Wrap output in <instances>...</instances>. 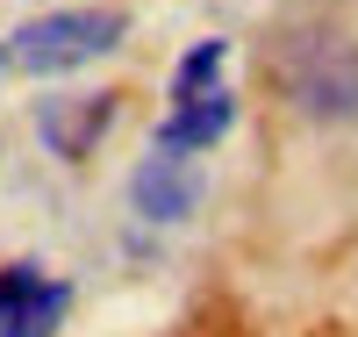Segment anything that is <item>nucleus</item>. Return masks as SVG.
<instances>
[{"mask_svg":"<svg viewBox=\"0 0 358 337\" xmlns=\"http://www.w3.org/2000/svg\"><path fill=\"white\" fill-rule=\"evenodd\" d=\"M265 72L308 122H358V43L344 29H330V22L280 29Z\"/></svg>","mask_w":358,"mask_h":337,"instance_id":"obj_1","label":"nucleus"},{"mask_svg":"<svg viewBox=\"0 0 358 337\" xmlns=\"http://www.w3.org/2000/svg\"><path fill=\"white\" fill-rule=\"evenodd\" d=\"M122 36H129V15L122 8H50V15L22 22L8 36V65L36 72V79L79 72V65H94V57H108Z\"/></svg>","mask_w":358,"mask_h":337,"instance_id":"obj_2","label":"nucleus"},{"mask_svg":"<svg viewBox=\"0 0 358 337\" xmlns=\"http://www.w3.org/2000/svg\"><path fill=\"white\" fill-rule=\"evenodd\" d=\"M115 115H122L115 94H50V101H36V137H43L50 158L79 165V158L101 151V137L115 130Z\"/></svg>","mask_w":358,"mask_h":337,"instance_id":"obj_3","label":"nucleus"},{"mask_svg":"<svg viewBox=\"0 0 358 337\" xmlns=\"http://www.w3.org/2000/svg\"><path fill=\"white\" fill-rule=\"evenodd\" d=\"M201 194H208L201 158H187V151H158V144H151V158H143L136 179H129V201H136L143 223H187L201 208Z\"/></svg>","mask_w":358,"mask_h":337,"instance_id":"obj_4","label":"nucleus"},{"mask_svg":"<svg viewBox=\"0 0 358 337\" xmlns=\"http://www.w3.org/2000/svg\"><path fill=\"white\" fill-rule=\"evenodd\" d=\"M72 309L65 280H43V266H0V337H50Z\"/></svg>","mask_w":358,"mask_h":337,"instance_id":"obj_5","label":"nucleus"},{"mask_svg":"<svg viewBox=\"0 0 358 337\" xmlns=\"http://www.w3.org/2000/svg\"><path fill=\"white\" fill-rule=\"evenodd\" d=\"M236 130V94L229 86H201V94H187V101H172V115L158 122V151H215L222 137Z\"/></svg>","mask_w":358,"mask_h":337,"instance_id":"obj_6","label":"nucleus"},{"mask_svg":"<svg viewBox=\"0 0 358 337\" xmlns=\"http://www.w3.org/2000/svg\"><path fill=\"white\" fill-rule=\"evenodd\" d=\"M222 65H229V43H222V36L194 43V50H187V57H179V65H172V101L201 94V86H222Z\"/></svg>","mask_w":358,"mask_h":337,"instance_id":"obj_7","label":"nucleus"},{"mask_svg":"<svg viewBox=\"0 0 358 337\" xmlns=\"http://www.w3.org/2000/svg\"><path fill=\"white\" fill-rule=\"evenodd\" d=\"M0 65H8V43H0Z\"/></svg>","mask_w":358,"mask_h":337,"instance_id":"obj_8","label":"nucleus"}]
</instances>
